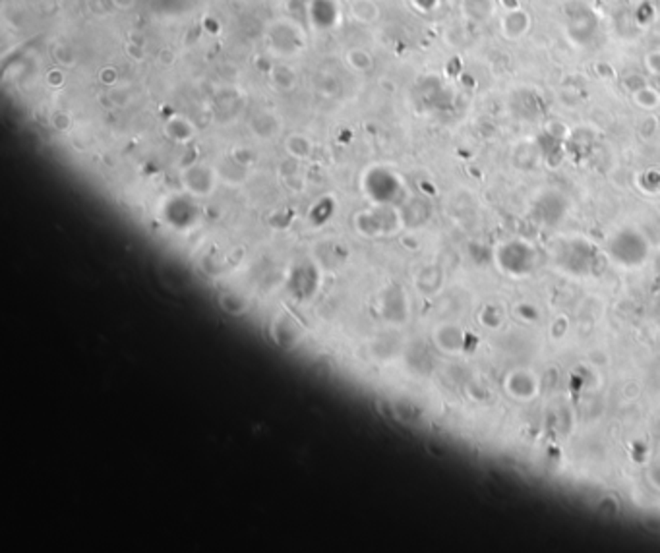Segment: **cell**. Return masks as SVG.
Returning a JSON list of instances; mask_svg holds the SVG:
<instances>
[{
	"label": "cell",
	"instance_id": "obj_1",
	"mask_svg": "<svg viewBox=\"0 0 660 553\" xmlns=\"http://www.w3.org/2000/svg\"><path fill=\"white\" fill-rule=\"evenodd\" d=\"M647 254H649L647 242L643 240L641 234H635L631 230L616 234L608 244V256L612 261L625 267V269L639 267L647 259Z\"/></svg>",
	"mask_w": 660,
	"mask_h": 553
},
{
	"label": "cell",
	"instance_id": "obj_2",
	"mask_svg": "<svg viewBox=\"0 0 660 553\" xmlns=\"http://www.w3.org/2000/svg\"><path fill=\"white\" fill-rule=\"evenodd\" d=\"M498 261L505 273L513 276L529 275L534 267V256L531 248H527L521 242H512L498 252Z\"/></svg>",
	"mask_w": 660,
	"mask_h": 553
},
{
	"label": "cell",
	"instance_id": "obj_3",
	"mask_svg": "<svg viewBox=\"0 0 660 553\" xmlns=\"http://www.w3.org/2000/svg\"><path fill=\"white\" fill-rule=\"evenodd\" d=\"M507 389H509L512 395L519 396V399H529V396L536 395V381H534V377L531 374L517 372V374H513L509 377Z\"/></svg>",
	"mask_w": 660,
	"mask_h": 553
}]
</instances>
